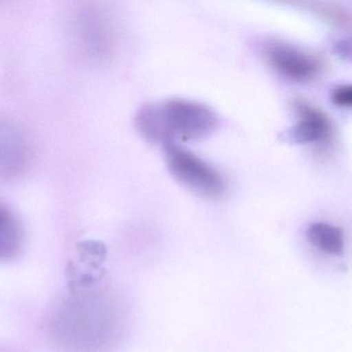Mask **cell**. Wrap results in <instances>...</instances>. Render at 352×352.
<instances>
[{
	"label": "cell",
	"instance_id": "cell-1",
	"mask_svg": "<svg viewBox=\"0 0 352 352\" xmlns=\"http://www.w3.org/2000/svg\"><path fill=\"white\" fill-rule=\"evenodd\" d=\"M135 125L144 139L164 146L177 139L207 137L217 127L218 118L206 104L176 98L142 107L135 114Z\"/></svg>",
	"mask_w": 352,
	"mask_h": 352
},
{
	"label": "cell",
	"instance_id": "cell-2",
	"mask_svg": "<svg viewBox=\"0 0 352 352\" xmlns=\"http://www.w3.org/2000/svg\"><path fill=\"white\" fill-rule=\"evenodd\" d=\"M77 296L61 309L57 317L59 340L77 351H96L108 327L104 302L94 292Z\"/></svg>",
	"mask_w": 352,
	"mask_h": 352
},
{
	"label": "cell",
	"instance_id": "cell-3",
	"mask_svg": "<svg viewBox=\"0 0 352 352\" xmlns=\"http://www.w3.org/2000/svg\"><path fill=\"white\" fill-rule=\"evenodd\" d=\"M164 147L166 166L172 176L199 197L217 199L226 192V181L216 168L176 143Z\"/></svg>",
	"mask_w": 352,
	"mask_h": 352
},
{
	"label": "cell",
	"instance_id": "cell-4",
	"mask_svg": "<svg viewBox=\"0 0 352 352\" xmlns=\"http://www.w3.org/2000/svg\"><path fill=\"white\" fill-rule=\"evenodd\" d=\"M263 53L267 65L290 81H312L322 71V61L316 55L289 43L267 41L263 45Z\"/></svg>",
	"mask_w": 352,
	"mask_h": 352
},
{
	"label": "cell",
	"instance_id": "cell-5",
	"mask_svg": "<svg viewBox=\"0 0 352 352\" xmlns=\"http://www.w3.org/2000/svg\"><path fill=\"white\" fill-rule=\"evenodd\" d=\"M296 122L285 133L286 141L302 145H325L333 135L329 117L318 107L302 98L292 100Z\"/></svg>",
	"mask_w": 352,
	"mask_h": 352
},
{
	"label": "cell",
	"instance_id": "cell-6",
	"mask_svg": "<svg viewBox=\"0 0 352 352\" xmlns=\"http://www.w3.org/2000/svg\"><path fill=\"white\" fill-rule=\"evenodd\" d=\"M28 157L30 144L25 133L12 121L0 118V182L20 174Z\"/></svg>",
	"mask_w": 352,
	"mask_h": 352
},
{
	"label": "cell",
	"instance_id": "cell-7",
	"mask_svg": "<svg viewBox=\"0 0 352 352\" xmlns=\"http://www.w3.org/2000/svg\"><path fill=\"white\" fill-rule=\"evenodd\" d=\"M102 15L92 10H84L77 16L76 36L82 50L96 59L108 57L111 51V32Z\"/></svg>",
	"mask_w": 352,
	"mask_h": 352
},
{
	"label": "cell",
	"instance_id": "cell-8",
	"mask_svg": "<svg viewBox=\"0 0 352 352\" xmlns=\"http://www.w3.org/2000/svg\"><path fill=\"white\" fill-rule=\"evenodd\" d=\"M307 240L314 248L329 256H342L345 239L341 228L327 222H315L306 232Z\"/></svg>",
	"mask_w": 352,
	"mask_h": 352
},
{
	"label": "cell",
	"instance_id": "cell-9",
	"mask_svg": "<svg viewBox=\"0 0 352 352\" xmlns=\"http://www.w3.org/2000/svg\"><path fill=\"white\" fill-rule=\"evenodd\" d=\"M23 230L17 217L0 204V259L13 258L22 247Z\"/></svg>",
	"mask_w": 352,
	"mask_h": 352
},
{
	"label": "cell",
	"instance_id": "cell-10",
	"mask_svg": "<svg viewBox=\"0 0 352 352\" xmlns=\"http://www.w3.org/2000/svg\"><path fill=\"white\" fill-rule=\"evenodd\" d=\"M302 6L333 28L345 30L351 26V15L343 6L333 3H304Z\"/></svg>",
	"mask_w": 352,
	"mask_h": 352
},
{
	"label": "cell",
	"instance_id": "cell-11",
	"mask_svg": "<svg viewBox=\"0 0 352 352\" xmlns=\"http://www.w3.org/2000/svg\"><path fill=\"white\" fill-rule=\"evenodd\" d=\"M331 102L340 108H350L352 104V87L349 84L337 86L331 92Z\"/></svg>",
	"mask_w": 352,
	"mask_h": 352
},
{
	"label": "cell",
	"instance_id": "cell-12",
	"mask_svg": "<svg viewBox=\"0 0 352 352\" xmlns=\"http://www.w3.org/2000/svg\"><path fill=\"white\" fill-rule=\"evenodd\" d=\"M336 50L341 55L343 58H349L350 57V43L349 41H341L336 46Z\"/></svg>",
	"mask_w": 352,
	"mask_h": 352
}]
</instances>
